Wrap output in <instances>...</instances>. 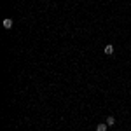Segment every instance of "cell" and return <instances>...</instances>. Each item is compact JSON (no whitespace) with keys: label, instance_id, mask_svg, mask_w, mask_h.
<instances>
[{"label":"cell","instance_id":"cell-2","mask_svg":"<svg viewBox=\"0 0 131 131\" xmlns=\"http://www.w3.org/2000/svg\"><path fill=\"white\" fill-rule=\"evenodd\" d=\"M2 25H4V28H5V30H10V28H12V19H9V18H7V19H4V23H2Z\"/></svg>","mask_w":131,"mask_h":131},{"label":"cell","instance_id":"cell-3","mask_svg":"<svg viewBox=\"0 0 131 131\" xmlns=\"http://www.w3.org/2000/svg\"><path fill=\"white\" fill-rule=\"evenodd\" d=\"M107 128H108V126H107V122H101V124L96 126V131H107Z\"/></svg>","mask_w":131,"mask_h":131},{"label":"cell","instance_id":"cell-4","mask_svg":"<svg viewBox=\"0 0 131 131\" xmlns=\"http://www.w3.org/2000/svg\"><path fill=\"white\" fill-rule=\"evenodd\" d=\"M114 124H115V117L114 115H108L107 117V126H114Z\"/></svg>","mask_w":131,"mask_h":131},{"label":"cell","instance_id":"cell-1","mask_svg":"<svg viewBox=\"0 0 131 131\" xmlns=\"http://www.w3.org/2000/svg\"><path fill=\"white\" fill-rule=\"evenodd\" d=\"M103 52H105L107 56H112V54H114V46H112V44H107L105 49H103Z\"/></svg>","mask_w":131,"mask_h":131}]
</instances>
